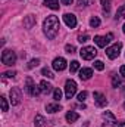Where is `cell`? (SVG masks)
<instances>
[{
	"instance_id": "1",
	"label": "cell",
	"mask_w": 125,
	"mask_h": 127,
	"mask_svg": "<svg viewBox=\"0 0 125 127\" xmlns=\"http://www.w3.org/2000/svg\"><path fill=\"white\" fill-rule=\"evenodd\" d=\"M59 19L58 16L55 15H49L46 19H44V24H43V28H44V34L47 35V38L53 40L56 35H58V31H59Z\"/></svg>"
},
{
	"instance_id": "2",
	"label": "cell",
	"mask_w": 125,
	"mask_h": 127,
	"mask_svg": "<svg viewBox=\"0 0 125 127\" xmlns=\"http://www.w3.org/2000/svg\"><path fill=\"white\" fill-rule=\"evenodd\" d=\"M1 62L4 64V65H13V64L16 62V53L13 50H9V49L3 50V53H1Z\"/></svg>"
},
{
	"instance_id": "3",
	"label": "cell",
	"mask_w": 125,
	"mask_h": 127,
	"mask_svg": "<svg viewBox=\"0 0 125 127\" xmlns=\"http://www.w3.org/2000/svg\"><path fill=\"white\" fill-rule=\"evenodd\" d=\"M121 49H122V43L118 41V43H115V44H112L110 47L106 49V55H107L110 59H116V58L119 56V53H121Z\"/></svg>"
},
{
	"instance_id": "4",
	"label": "cell",
	"mask_w": 125,
	"mask_h": 127,
	"mask_svg": "<svg viewBox=\"0 0 125 127\" xmlns=\"http://www.w3.org/2000/svg\"><path fill=\"white\" fill-rule=\"evenodd\" d=\"M80 55H81V58H83V59L90 61V59H93L94 56L97 55V50L94 49L93 46H85V47H83V49H81Z\"/></svg>"
},
{
	"instance_id": "5",
	"label": "cell",
	"mask_w": 125,
	"mask_h": 127,
	"mask_svg": "<svg viewBox=\"0 0 125 127\" xmlns=\"http://www.w3.org/2000/svg\"><path fill=\"white\" fill-rule=\"evenodd\" d=\"M25 90H27V93L30 96H37L40 93V89L34 84L31 77H27V80H25Z\"/></svg>"
},
{
	"instance_id": "6",
	"label": "cell",
	"mask_w": 125,
	"mask_h": 127,
	"mask_svg": "<svg viewBox=\"0 0 125 127\" xmlns=\"http://www.w3.org/2000/svg\"><path fill=\"white\" fill-rule=\"evenodd\" d=\"M112 38H113V34H112V32H109V34H106V35H96V37H94V43H96L99 47H106V44H107Z\"/></svg>"
},
{
	"instance_id": "7",
	"label": "cell",
	"mask_w": 125,
	"mask_h": 127,
	"mask_svg": "<svg viewBox=\"0 0 125 127\" xmlns=\"http://www.w3.org/2000/svg\"><path fill=\"white\" fill-rule=\"evenodd\" d=\"M75 93H77V83L74 80H68L66 84H65V96H66V99H71Z\"/></svg>"
},
{
	"instance_id": "8",
	"label": "cell",
	"mask_w": 125,
	"mask_h": 127,
	"mask_svg": "<svg viewBox=\"0 0 125 127\" xmlns=\"http://www.w3.org/2000/svg\"><path fill=\"white\" fill-rule=\"evenodd\" d=\"M22 99V92L18 87H12L10 89V103L12 105H19Z\"/></svg>"
},
{
	"instance_id": "9",
	"label": "cell",
	"mask_w": 125,
	"mask_h": 127,
	"mask_svg": "<svg viewBox=\"0 0 125 127\" xmlns=\"http://www.w3.org/2000/svg\"><path fill=\"white\" fill-rule=\"evenodd\" d=\"M63 21H65V24L69 28H75L77 27V16L72 15V13H65L63 15Z\"/></svg>"
},
{
	"instance_id": "10",
	"label": "cell",
	"mask_w": 125,
	"mask_h": 127,
	"mask_svg": "<svg viewBox=\"0 0 125 127\" xmlns=\"http://www.w3.org/2000/svg\"><path fill=\"white\" fill-rule=\"evenodd\" d=\"M93 96H94V102H96V105H97V106L103 108V106H106V105H107V99L102 95V93H99V92H94Z\"/></svg>"
},
{
	"instance_id": "11",
	"label": "cell",
	"mask_w": 125,
	"mask_h": 127,
	"mask_svg": "<svg viewBox=\"0 0 125 127\" xmlns=\"http://www.w3.org/2000/svg\"><path fill=\"white\" fill-rule=\"evenodd\" d=\"M53 68H55L56 71H63V69L66 68V61H65L63 58H56V59L53 61Z\"/></svg>"
},
{
	"instance_id": "12",
	"label": "cell",
	"mask_w": 125,
	"mask_h": 127,
	"mask_svg": "<svg viewBox=\"0 0 125 127\" xmlns=\"http://www.w3.org/2000/svg\"><path fill=\"white\" fill-rule=\"evenodd\" d=\"M103 118H104V121H106L107 124H110V126H113V124L116 123V118H115V115H113L110 111L103 112Z\"/></svg>"
},
{
	"instance_id": "13",
	"label": "cell",
	"mask_w": 125,
	"mask_h": 127,
	"mask_svg": "<svg viewBox=\"0 0 125 127\" xmlns=\"http://www.w3.org/2000/svg\"><path fill=\"white\" fill-rule=\"evenodd\" d=\"M91 75H93L91 68H83L80 71V78L81 80H88V78H91Z\"/></svg>"
},
{
	"instance_id": "14",
	"label": "cell",
	"mask_w": 125,
	"mask_h": 127,
	"mask_svg": "<svg viewBox=\"0 0 125 127\" xmlns=\"http://www.w3.org/2000/svg\"><path fill=\"white\" fill-rule=\"evenodd\" d=\"M40 90H41L43 93H50V92H52V84L47 83L46 80H43V81L40 83Z\"/></svg>"
},
{
	"instance_id": "15",
	"label": "cell",
	"mask_w": 125,
	"mask_h": 127,
	"mask_svg": "<svg viewBox=\"0 0 125 127\" xmlns=\"http://www.w3.org/2000/svg\"><path fill=\"white\" fill-rule=\"evenodd\" d=\"M78 118H80V115H78L75 111H69V112H66V121H68V123H75Z\"/></svg>"
},
{
	"instance_id": "16",
	"label": "cell",
	"mask_w": 125,
	"mask_h": 127,
	"mask_svg": "<svg viewBox=\"0 0 125 127\" xmlns=\"http://www.w3.org/2000/svg\"><path fill=\"white\" fill-rule=\"evenodd\" d=\"M44 4H46L47 7L53 9V10L59 9V0H44Z\"/></svg>"
},
{
	"instance_id": "17",
	"label": "cell",
	"mask_w": 125,
	"mask_h": 127,
	"mask_svg": "<svg viewBox=\"0 0 125 127\" xmlns=\"http://www.w3.org/2000/svg\"><path fill=\"white\" fill-rule=\"evenodd\" d=\"M34 24H35V18H34L32 15H28V16L24 19V25H25V28H32Z\"/></svg>"
},
{
	"instance_id": "18",
	"label": "cell",
	"mask_w": 125,
	"mask_h": 127,
	"mask_svg": "<svg viewBox=\"0 0 125 127\" xmlns=\"http://www.w3.org/2000/svg\"><path fill=\"white\" fill-rule=\"evenodd\" d=\"M46 109H47V112H50V114H55V112L61 111L62 108H61V105H56V103H49V105L46 106Z\"/></svg>"
},
{
	"instance_id": "19",
	"label": "cell",
	"mask_w": 125,
	"mask_h": 127,
	"mask_svg": "<svg viewBox=\"0 0 125 127\" xmlns=\"http://www.w3.org/2000/svg\"><path fill=\"white\" fill-rule=\"evenodd\" d=\"M34 126L35 127H46V120H44V117L43 115H35V123H34Z\"/></svg>"
},
{
	"instance_id": "20",
	"label": "cell",
	"mask_w": 125,
	"mask_h": 127,
	"mask_svg": "<svg viewBox=\"0 0 125 127\" xmlns=\"http://www.w3.org/2000/svg\"><path fill=\"white\" fill-rule=\"evenodd\" d=\"M69 69H71V72H77L80 69V62L78 61H72L71 65H69Z\"/></svg>"
},
{
	"instance_id": "21",
	"label": "cell",
	"mask_w": 125,
	"mask_h": 127,
	"mask_svg": "<svg viewBox=\"0 0 125 127\" xmlns=\"http://www.w3.org/2000/svg\"><path fill=\"white\" fill-rule=\"evenodd\" d=\"M100 3H102V7H103L104 12L110 10V0H100Z\"/></svg>"
},
{
	"instance_id": "22",
	"label": "cell",
	"mask_w": 125,
	"mask_h": 127,
	"mask_svg": "<svg viewBox=\"0 0 125 127\" xmlns=\"http://www.w3.org/2000/svg\"><path fill=\"white\" fill-rule=\"evenodd\" d=\"M121 84H122L121 78H119L118 75H112V86H113V87H118V86H121Z\"/></svg>"
},
{
	"instance_id": "23",
	"label": "cell",
	"mask_w": 125,
	"mask_h": 127,
	"mask_svg": "<svg viewBox=\"0 0 125 127\" xmlns=\"http://www.w3.org/2000/svg\"><path fill=\"white\" fill-rule=\"evenodd\" d=\"M0 103H1V111H4V112H6V111L9 109V105H7V100H6V97H4V96H1V97H0Z\"/></svg>"
},
{
	"instance_id": "24",
	"label": "cell",
	"mask_w": 125,
	"mask_h": 127,
	"mask_svg": "<svg viewBox=\"0 0 125 127\" xmlns=\"http://www.w3.org/2000/svg\"><path fill=\"white\" fill-rule=\"evenodd\" d=\"M90 25H91L93 28H97V27L100 25V19H99L97 16H93V18L90 19Z\"/></svg>"
},
{
	"instance_id": "25",
	"label": "cell",
	"mask_w": 125,
	"mask_h": 127,
	"mask_svg": "<svg viewBox=\"0 0 125 127\" xmlns=\"http://www.w3.org/2000/svg\"><path fill=\"white\" fill-rule=\"evenodd\" d=\"M119 18H125V4L121 6L118 9V12H116V19H119Z\"/></svg>"
},
{
	"instance_id": "26",
	"label": "cell",
	"mask_w": 125,
	"mask_h": 127,
	"mask_svg": "<svg viewBox=\"0 0 125 127\" xmlns=\"http://www.w3.org/2000/svg\"><path fill=\"white\" fill-rule=\"evenodd\" d=\"M41 74L44 75V77H47V78H53L55 75H53V72L49 69V68H43V71H41Z\"/></svg>"
},
{
	"instance_id": "27",
	"label": "cell",
	"mask_w": 125,
	"mask_h": 127,
	"mask_svg": "<svg viewBox=\"0 0 125 127\" xmlns=\"http://www.w3.org/2000/svg\"><path fill=\"white\" fill-rule=\"evenodd\" d=\"M93 3V0H78V6L80 7H85V6H90Z\"/></svg>"
},
{
	"instance_id": "28",
	"label": "cell",
	"mask_w": 125,
	"mask_h": 127,
	"mask_svg": "<svg viewBox=\"0 0 125 127\" xmlns=\"http://www.w3.org/2000/svg\"><path fill=\"white\" fill-rule=\"evenodd\" d=\"M53 97H55V100H61V99H62V90H61V89H55Z\"/></svg>"
},
{
	"instance_id": "29",
	"label": "cell",
	"mask_w": 125,
	"mask_h": 127,
	"mask_svg": "<svg viewBox=\"0 0 125 127\" xmlns=\"http://www.w3.org/2000/svg\"><path fill=\"white\" fill-rule=\"evenodd\" d=\"M88 40H90V37H88L87 34H84V35H83V34L78 35V41H80V43H85V41H88Z\"/></svg>"
},
{
	"instance_id": "30",
	"label": "cell",
	"mask_w": 125,
	"mask_h": 127,
	"mask_svg": "<svg viewBox=\"0 0 125 127\" xmlns=\"http://www.w3.org/2000/svg\"><path fill=\"white\" fill-rule=\"evenodd\" d=\"M94 68H96V69H99V71H102V69L104 68V65H103L102 61H96V62H94Z\"/></svg>"
},
{
	"instance_id": "31",
	"label": "cell",
	"mask_w": 125,
	"mask_h": 127,
	"mask_svg": "<svg viewBox=\"0 0 125 127\" xmlns=\"http://www.w3.org/2000/svg\"><path fill=\"white\" fill-rule=\"evenodd\" d=\"M38 64H40V59H31L30 64H28V68L31 69V68H34V66H37Z\"/></svg>"
},
{
	"instance_id": "32",
	"label": "cell",
	"mask_w": 125,
	"mask_h": 127,
	"mask_svg": "<svg viewBox=\"0 0 125 127\" xmlns=\"http://www.w3.org/2000/svg\"><path fill=\"white\" fill-rule=\"evenodd\" d=\"M65 50H66L68 53H74V52H75V46H72V44H66Z\"/></svg>"
},
{
	"instance_id": "33",
	"label": "cell",
	"mask_w": 125,
	"mask_h": 127,
	"mask_svg": "<svg viewBox=\"0 0 125 127\" xmlns=\"http://www.w3.org/2000/svg\"><path fill=\"white\" fill-rule=\"evenodd\" d=\"M85 97H87V92H81V93L78 95V100H80V102H84Z\"/></svg>"
},
{
	"instance_id": "34",
	"label": "cell",
	"mask_w": 125,
	"mask_h": 127,
	"mask_svg": "<svg viewBox=\"0 0 125 127\" xmlns=\"http://www.w3.org/2000/svg\"><path fill=\"white\" fill-rule=\"evenodd\" d=\"M3 75H4V77H9V78H12V77H15V75H16V72H15V71H6Z\"/></svg>"
},
{
	"instance_id": "35",
	"label": "cell",
	"mask_w": 125,
	"mask_h": 127,
	"mask_svg": "<svg viewBox=\"0 0 125 127\" xmlns=\"http://www.w3.org/2000/svg\"><path fill=\"white\" fill-rule=\"evenodd\" d=\"M113 127H125V120L124 121H121V123H115Z\"/></svg>"
},
{
	"instance_id": "36",
	"label": "cell",
	"mask_w": 125,
	"mask_h": 127,
	"mask_svg": "<svg viewBox=\"0 0 125 127\" xmlns=\"http://www.w3.org/2000/svg\"><path fill=\"white\" fill-rule=\"evenodd\" d=\"M61 1H62V4L69 6V4H72V1H74V0H61Z\"/></svg>"
},
{
	"instance_id": "37",
	"label": "cell",
	"mask_w": 125,
	"mask_h": 127,
	"mask_svg": "<svg viewBox=\"0 0 125 127\" xmlns=\"http://www.w3.org/2000/svg\"><path fill=\"white\" fill-rule=\"evenodd\" d=\"M119 72H121V75H122V77H125V65H122V66H121Z\"/></svg>"
},
{
	"instance_id": "38",
	"label": "cell",
	"mask_w": 125,
	"mask_h": 127,
	"mask_svg": "<svg viewBox=\"0 0 125 127\" xmlns=\"http://www.w3.org/2000/svg\"><path fill=\"white\" fill-rule=\"evenodd\" d=\"M124 32H125V25H124Z\"/></svg>"
},
{
	"instance_id": "39",
	"label": "cell",
	"mask_w": 125,
	"mask_h": 127,
	"mask_svg": "<svg viewBox=\"0 0 125 127\" xmlns=\"http://www.w3.org/2000/svg\"><path fill=\"white\" fill-rule=\"evenodd\" d=\"M124 108H125V102H124Z\"/></svg>"
}]
</instances>
